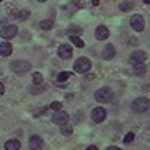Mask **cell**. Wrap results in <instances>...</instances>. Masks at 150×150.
<instances>
[{
	"mask_svg": "<svg viewBox=\"0 0 150 150\" xmlns=\"http://www.w3.org/2000/svg\"><path fill=\"white\" fill-rule=\"evenodd\" d=\"M149 108H150V102L147 97H138L131 103V110L134 112H138V114H142V112L149 111Z\"/></svg>",
	"mask_w": 150,
	"mask_h": 150,
	"instance_id": "obj_1",
	"label": "cell"
},
{
	"mask_svg": "<svg viewBox=\"0 0 150 150\" xmlns=\"http://www.w3.org/2000/svg\"><path fill=\"white\" fill-rule=\"evenodd\" d=\"M94 97H96L97 102L110 103L112 100V97H114V94H112V91H111L110 88H102V89H98V91H96Z\"/></svg>",
	"mask_w": 150,
	"mask_h": 150,
	"instance_id": "obj_2",
	"label": "cell"
},
{
	"mask_svg": "<svg viewBox=\"0 0 150 150\" xmlns=\"http://www.w3.org/2000/svg\"><path fill=\"white\" fill-rule=\"evenodd\" d=\"M30 69H31V64L28 63V61L17 59V61H13V63H11V70H13V72H16V74H19V75L28 72Z\"/></svg>",
	"mask_w": 150,
	"mask_h": 150,
	"instance_id": "obj_3",
	"label": "cell"
},
{
	"mask_svg": "<svg viewBox=\"0 0 150 150\" xmlns=\"http://www.w3.org/2000/svg\"><path fill=\"white\" fill-rule=\"evenodd\" d=\"M89 69H91V61L88 58H78L74 64V70L80 74H86Z\"/></svg>",
	"mask_w": 150,
	"mask_h": 150,
	"instance_id": "obj_4",
	"label": "cell"
},
{
	"mask_svg": "<svg viewBox=\"0 0 150 150\" xmlns=\"http://www.w3.org/2000/svg\"><path fill=\"white\" fill-rule=\"evenodd\" d=\"M16 35H17V27L14 25H6L0 30V38H3V39H13Z\"/></svg>",
	"mask_w": 150,
	"mask_h": 150,
	"instance_id": "obj_5",
	"label": "cell"
},
{
	"mask_svg": "<svg viewBox=\"0 0 150 150\" xmlns=\"http://www.w3.org/2000/svg\"><path fill=\"white\" fill-rule=\"evenodd\" d=\"M130 25L136 31H142L144 30V17L141 16V14H134V16L130 19Z\"/></svg>",
	"mask_w": 150,
	"mask_h": 150,
	"instance_id": "obj_6",
	"label": "cell"
},
{
	"mask_svg": "<svg viewBox=\"0 0 150 150\" xmlns=\"http://www.w3.org/2000/svg\"><path fill=\"white\" fill-rule=\"evenodd\" d=\"M91 117H92V120H94V122H97V124L103 122V120H105V117H106V111H105V108H100V106L94 108L92 112H91Z\"/></svg>",
	"mask_w": 150,
	"mask_h": 150,
	"instance_id": "obj_7",
	"label": "cell"
},
{
	"mask_svg": "<svg viewBox=\"0 0 150 150\" xmlns=\"http://www.w3.org/2000/svg\"><path fill=\"white\" fill-rule=\"evenodd\" d=\"M42 147H44V141H42V138L38 136V134H33L30 138V149L31 150H41Z\"/></svg>",
	"mask_w": 150,
	"mask_h": 150,
	"instance_id": "obj_8",
	"label": "cell"
},
{
	"mask_svg": "<svg viewBox=\"0 0 150 150\" xmlns=\"http://www.w3.org/2000/svg\"><path fill=\"white\" fill-rule=\"evenodd\" d=\"M55 122V124H58V125H63V124H66V122L69 120V114L66 111H56V114H53V119H52Z\"/></svg>",
	"mask_w": 150,
	"mask_h": 150,
	"instance_id": "obj_9",
	"label": "cell"
},
{
	"mask_svg": "<svg viewBox=\"0 0 150 150\" xmlns=\"http://www.w3.org/2000/svg\"><path fill=\"white\" fill-rule=\"evenodd\" d=\"M147 59V53L145 52H142V50H138V52H133L131 53V56H130V61L131 63H144V61Z\"/></svg>",
	"mask_w": 150,
	"mask_h": 150,
	"instance_id": "obj_10",
	"label": "cell"
},
{
	"mask_svg": "<svg viewBox=\"0 0 150 150\" xmlns=\"http://www.w3.org/2000/svg\"><path fill=\"white\" fill-rule=\"evenodd\" d=\"M58 56L63 59H69L72 58V47L70 45H61L58 49Z\"/></svg>",
	"mask_w": 150,
	"mask_h": 150,
	"instance_id": "obj_11",
	"label": "cell"
},
{
	"mask_svg": "<svg viewBox=\"0 0 150 150\" xmlns=\"http://www.w3.org/2000/svg\"><path fill=\"white\" fill-rule=\"evenodd\" d=\"M133 74L136 77H144L147 74V66L144 63H134L133 64Z\"/></svg>",
	"mask_w": 150,
	"mask_h": 150,
	"instance_id": "obj_12",
	"label": "cell"
},
{
	"mask_svg": "<svg viewBox=\"0 0 150 150\" xmlns=\"http://www.w3.org/2000/svg\"><path fill=\"white\" fill-rule=\"evenodd\" d=\"M114 55H116V49H114L112 44H108L105 49H103V52H102V58L103 59H112Z\"/></svg>",
	"mask_w": 150,
	"mask_h": 150,
	"instance_id": "obj_13",
	"label": "cell"
},
{
	"mask_svg": "<svg viewBox=\"0 0 150 150\" xmlns=\"http://www.w3.org/2000/svg\"><path fill=\"white\" fill-rule=\"evenodd\" d=\"M108 36H110V31H108V28H106V27L98 25V27L96 28V38H97V39L105 41V39H108Z\"/></svg>",
	"mask_w": 150,
	"mask_h": 150,
	"instance_id": "obj_14",
	"label": "cell"
},
{
	"mask_svg": "<svg viewBox=\"0 0 150 150\" xmlns=\"http://www.w3.org/2000/svg\"><path fill=\"white\" fill-rule=\"evenodd\" d=\"M13 53V45L9 42H2L0 44V55L2 56H9Z\"/></svg>",
	"mask_w": 150,
	"mask_h": 150,
	"instance_id": "obj_15",
	"label": "cell"
},
{
	"mask_svg": "<svg viewBox=\"0 0 150 150\" xmlns=\"http://www.w3.org/2000/svg\"><path fill=\"white\" fill-rule=\"evenodd\" d=\"M5 149L6 150H19L21 149V142H19V139H9L5 142Z\"/></svg>",
	"mask_w": 150,
	"mask_h": 150,
	"instance_id": "obj_16",
	"label": "cell"
},
{
	"mask_svg": "<svg viewBox=\"0 0 150 150\" xmlns=\"http://www.w3.org/2000/svg\"><path fill=\"white\" fill-rule=\"evenodd\" d=\"M72 131H74V127H72V125H69L67 122L61 125V133H63V134L69 136V134H72Z\"/></svg>",
	"mask_w": 150,
	"mask_h": 150,
	"instance_id": "obj_17",
	"label": "cell"
},
{
	"mask_svg": "<svg viewBox=\"0 0 150 150\" xmlns=\"http://www.w3.org/2000/svg\"><path fill=\"white\" fill-rule=\"evenodd\" d=\"M39 27L42 28V30H52V28H53V21H52V19L42 21V22H39Z\"/></svg>",
	"mask_w": 150,
	"mask_h": 150,
	"instance_id": "obj_18",
	"label": "cell"
},
{
	"mask_svg": "<svg viewBox=\"0 0 150 150\" xmlns=\"http://www.w3.org/2000/svg\"><path fill=\"white\" fill-rule=\"evenodd\" d=\"M69 39H70V42H72V44H74L75 47H78V49H83V47H84V42H83L81 39H80L78 36H70Z\"/></svg>",
	"mask_w": 150,
	"mask_h": 150,
	"instance_id": "obj_19",
	"label": "cell"
},
{
	"mask_svg": "<svg viewBox=\"0 0 150 150\" xmlns=\"http://www.w3.org/2000/svg\"><path fill=\"white\" fill-rule=\"evenodd\" d=\"M83 33V30L80 27H70V28H67V35L69 36H80Z\"/></svg>",
	"mask_w": 150,
	"mask_h": 150,
	"instance_id": "obj_20",
	"label": "cell"
},
{
	"mask_svg": "<svg viewBox=\"0 0 150 150\" xmlns=\"http://www.w3.org/2000/svg\"><path fill=\"white\" fill-rule=\"evenodd\" d=\"M69 77H70V72H59L58 77H56V81H58V83H63V81H66Z\"/></svg>",
	"mask_w": 150,
	"mask_h": 150,
	"instance_id": "obj_21",
	"label": "cell"
},
{
	"mask_svg": "<svg viewBox=\"0 0 150 150\" xmlns=\"http://www.w3.org/2000/svg\"><path fill=\"white\" fill-rule=\"evenodd\" d=\"M119 9L120 11H130V9H133V3L131 2H124L119 5Z\"/></svg>",
	"mask_w": 150,
	"mask_h": 150,
	"instance_id": "obj_22",
	"label": "cell"
},
{
	"mask_svg": "<svg viewBox=\"0 0 150 150\" xmlns=\"http://www.w3.org/2000/svg\"><path fill=\"white\" fill-rule=\"evenodd\" d=\"M42 81H44V78H42L41 74H35V75H33V83H35V84H42Z\"/></svg>",
	"mask_w": 150,
	"mask_h": 150,
	"instance_id": "obj_23",
	"label": "cell"
},
{
	"mask_svg": "<svg viewBox=\"0 0 150 150\" xmlns=\"http://www.w3.org/2000/svg\"><path fill=\"white\" fill-rule=\"evenodd\" d=\"M28 16H30V11H28V9H22L21 14H19V19H21V21H25V19H28Z\"/></svg>",
	"mask_w": 150,
	"mask_h": 150,
	"instance_id": "obj_24",
	"label": "cell"
},
{
	"mask_svg": "<svg viewBox=\"0 0 150 150\" xmlns=\"http://www.w3.org/2000/svg\"><path fill=\"white\" fill-rule=\"evenodd\" d=\"M61 108H63V105H61V102H53L50 105V110H53V111H59Z\"/></svg>",
	"mask_w": 150,
	"mask_h": 150,
	"instance_id": "obj_25",
	"label": "cell"
},
{
	"mask_svg": "<svg viewBox=\"0 0 150 150\" xmlns=\"http://www.w3.org/2000/svg\"><path fill=\"white\" fill-rule=\"evenodd\" d=\"M133 139H134V134H133V133H127V134H125V139H124V142L130 144Z\"/></svg>",
	"mask_w": 150,
	"mask_h": 150,
	"instance_id": "obj_26",
	"label": "cell"
},
{
	"mask_svg": "<svg viewBox=\"0 0 150 150\" xmlns=\"http://www.w3.org/2000/svg\"><path fill=\"white\" fill-rule=\"evenodd\" d=\"M5 94V86H3V83H0V96H3Z\"/></svg>",
	"mask_w": 150,
	"mask_h": 150,
	"instance_id": "obj_27",
	"label": "cell"
},
{
	"mask_svg": "<svg viewBox=\"0 0 150 150\" xmlns=\"http://www.w3.org/2000/svg\"><path fill=\"white\" fill-rule=\"evenodd\" d=\"M86 150H98V149L96 147V145H89V147H88Z\"/></svg>",
	"mask_w": 150,
	"mask_h": 150,
	"instance_id": "obj_28",
	"label": "cell"
},
{
	"mask_svg": "<svg viewBox=\"0 0 150 150\" xmlns=\"http://www.w3.org/2000/svg\"><path fill=\"white\" fill-rule=\"evenodd\" d=\"M106 150H120V149L119 147H108Z\"/></svg>",
	"mask_w": 150,
	"mask_h": 150,
	"instance_id": "obj_29",
	"label": "cell"
},
{
	"mask_svg": "<svg viewBox=\"0 0 150 150\" xmlns=\"http://www.w3.org/2000/svg\"><path fill=\"white\" fill-rule=\"evenodd\" d=\"M98 3H100V2H98V0H92V5H96V6H97Z\"/></svg>",
	"mask_w": 150,
	"mask_h": 150,
	"instance_id": "obj_30",
	"label": "cell"
},
{
	"mask_svg": "<svg viewBox=\"0 0 150 150\" xmlns=\"http://www.w3.org/2000/svg\"><path fill=\"white\" fill-rule=\"evenodd\" d=\"M144 3H147V5H149V3H150V0H144Z\"/></svg>",
	"mask_w": 150,
	"mask_h": 150,
	"instance_id": "obj_31",
	"label": "cell"
},
{
	"mask_svg": "<svg viewBox=\"0 0 150 150\" xmlns=\"http://www.w3.org/2000/svg\"><path fill=\"white\" fill-rule=\"evenodd\" d=\"M38 2H47V0H38Z\"/></svg>",
	"mask_w": 150,
	"mask_h": 150,
	"instance_id": "obj_32",
	"label": "cell"
},
{
	"mask_svg": "<svg viewBox=\"0 0 150 150\" xmlns=\"http://www.w3.org/2000/svg\"><path fill=\"white\" fill-rule=\"evenodd\" d=\"M0 2H2V0H0Z\"/></svg>",
	"mask_w": 150,
	"mask_h": 150,
	"instance_id": "obj_33",
	"label": "cell"
}]
</instances>
